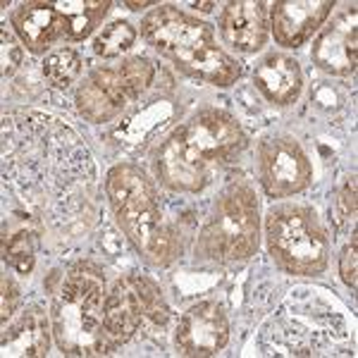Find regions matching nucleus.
<instances>
[{
    "mask_svg": "<svg viewBox=\"0 0 358 358\" xmlns=\"http://www.w3.org/2000/svg\"><path fill=\"white\" fill-rule=\"evenodd\" d=\"M244 143V129L232 115L206 108L165 138L155 160L158 177L170 192L196 194L208 184L210 165L239 153Z\"/></svg>",
    "mask_w": 358,
    "mask_h": 358,
    "instance_id": "f257e3e1",
    "label": "nucleus"
},
{
    "mask_svg": "<svg viewBox=\"0 0 358 358\" xmlns=\"http://www.w3.org/2000/svg\"><path fill=\"white\" fill-rule=\"evenodd\" d=\"M106 277L94 263H77L67 270L57 287L50 322L53 339L65 356H108L115 351L106 330Z\"/></svg>",
    "mask_w": 358,
    "mask_h": 358,
    "instance_id": "f03ea898",
    "label": "nucleus"
},
{
    "mask_svg": "<svg viewBox=\"0 0 358 358\" xmlns=\"http://www.w3.org/2000/svg\"><path fill=\"white\" fill-rule=\"evenodd\" d=\"M141 34L189 77L215 86H232L241 77V65L215 43L213 27L175 5L151 10L141 22Z\"/></svg>",
    "mask_w": 358,
    "mask_h": 358,
    "instance_id": "7ed1b4c3",
    "label": "nucleus"
},
{
    "mask_svg": "<svg viewBox=\"0 0 358 358\" xmlns=\"http://www.w3.org/2000/svg\"><path fill=\"white\" fill-rule=\"evenodd\" d=\"M106 194L127 239L146 263L165 268L177 258V234L160 213L158 194L146 172L136 165H115L106 177Z\"/></svg>",
    "mask_w": 358,
    "mask_h": 358,
    "instance_id": "20e7f679",
    "label": "nucleus"
},
{
    "mask_svg": "<svg viewBox=\"0 0 358 358\" xmlns=\"http://www.w3.org/2000/svg\"><path fill=\"white\" fill-rule=\"evenodd\" d=\"M261 217L251 184L232 182L213 203L196 241V256L213 263L246 261L258 251Z\"/></svg>",
    "mask_w": 358,
    "mask_h": 358,
    "instance_id": "39448f33",
    "label": "nucleus"
},
{
    "mask_svg": "<svg viewBox=\"0 0 358 358\" xmlns=\"http://www.w3.org/2000/svg\"><path fill=\"white\" fill-rule=\"evenodd\" d=\"M265 239L273 261L289 275H320L330 261V236L310 206L285 203L270 208Z\"/></svg>",
    "mask_w": 358,
    "mask_h": 358,
    "instance_id": "423d86ee",
    "label": "nucleus"
},
{
    "mask_svg": "<svg viewBox=\"0 0 358 358\" xmlns=\"http://www.w3.org/2000/svg\"><path fill=\"white\" fill-rule=\"evenodd\" d=\"M299 313L296 301H287L268 327L263 337H270L273 344H263V354L268 356H327L337 354V344H346L344 317L332 308L306 310Z\"/></svg>",
    "mask_w": 358,
    "mask_h": 358,
    "instance_id": "0eeeda50",
    "label": "nucleus"
},
{
    "mask_svg": "<svg viewBox=\"0 0 358 358\" xmlns=\"http://www.w3.org/2000/svg\"><path fill=\"white\" fill-rule=\"evenodd\" d=\"M155 67L148 57H129L117 67L94 69L77 89L74 103L84 120L110 122L153 84Z\"/></svg>",
    "mask_w": 358,
    "mask_h": 358,
    "instance_id": "6e6552de",
    "label": "nucleus"
},
{
    "mask_svg": "<svg viewBox=\"0 0 358 358\" xmlns=\"http://www.w3.org/2000/svg\"><path fill=\"white\" fill-rule=\"evenodd\" d=\"M106 330L115 344H127L143 322L163 327L170 320V308L160 287L143 275L120 277L106 296Z\"/></svg>",
    "mask_w": 358,
    "mask_h": 358,
    "instance_id": "1a4fd4ad",
    "label": "nucleus"
},
{
    "mask_svg": "<svg viewBox=\"0 0 358 358\" xmlns=\"http://www.w3.org/2000/svg\"><path fill=\"white\" fill-rule=\"evenodd\" d=\"M258 177L270 199H287L308 187L313 167L294 138L273 136L258 148Z\"/></svg>",
    "mask_w": 358,
    "mask_h": 358,
    "instance_id": "9d476101",
    "label": "nucleus"
},
{
    "mask_svg": "<svg viewBox=\"0 0 358 358\" xmlns=\"http://www.w3.org/2000/svg\"><path fill=\"white\" fill-rule=\"evenodd\" d=\"M229 342V322L222 306L201 301L192 306L179 320L175 332V349L179 356H215Z\"/></svg>",
    "mask_w": 358,
    "mask_h": 358,
    "instance_id": "9b49d317",
    "label": "nucleus"
},
{
    "mask_svg": "<svg viewBox=\"0 0 358 358\" xmlns=\"http://www.w3.org/2000/svg\"><path fill=\"white\" fill-rule=\"evenodd\" d=\"M334 8L332 0H280L270 10V29L285 48H299L322 27Z\"/></svg>",
    "mask_w": 358,
    "mask_h": 358,
    "instance_id": "f8f14e48",
    "label": "nucleus"
},
{
    "mask_svg": "<svg viewBox=\"0 0 358 358\" xmlns=\"http://www.w3.org/2000/svg\"><path fill=\"white\" fill-rule=\"evenodd\" d=\"M356 5H349L317 36L310 57L322 72L346 77L356 72Z\"/></svg>",
    "mask_w": 358,
    "mask_h": 358,
    "instance_id": "ddd939ff",
    "label": "nucleus"
},
{
    "mask_svg": "<svg viewBox=\"0 0 358 358\" xmlns=\"http://www.w3.org/2000/svg\"><path fill=\"white\" fill-rule=\"evenodd\" d=\"M220 34L232 48L256 53L268 41V10L258 0L229 3L220 15Z\"/></svg>",
    "mask_w": 358,
    "mask_h": 358,
    "instance_id": "4468645a",
    "label": "nucleus"
},
{
    "mask_svg": "<svg viewBox=\"0 0 358 358\" xmlns=\"http://www.w3.org/2000/svg\"><path fill=\"white\" fill-rule=\"evenodd\" d=\"M53 322L48 320L41 306H29L15 317L13 322L3 325V356L5 358H31L45 356L50 349Z\"/></svg>",
    "mask_w": 358,
    "mask_h": 358,
    "instance_id": "2eb2a0df",
    "label": "nucleus"
},
{
    "mask_svg": "<svg viewBox=\"0 0 358 358\" xmlns=\"http://www.w3.org/2000/svg\"><path fill=\"white\" fill-rule=\"evenodd\" d=\"M13 29L31 53H43L65 36V20L53 3H22L13 13Z\"/></svg>",
    "mask_w": 358,
    "mask_h": 358,
    "instance_id": "dca6fc26",
    "label": "nucleus"
},
{
    "mask_svg": "<svg viewBox=\"0 0 358 358\" xmlns=\"http://www.w3.org/2000/svg\"><path fill=\"white\" fill-rule=\"evenodd\" d=\"M253 84L275 106H289L303 89V72L292 55L270 53L253 69Z\"/></svg>",
    "mask_w": 358,
    "mask_h": 358,
    "instance_id": "f3484780",
    "label": "nucleus"
},
{
    "mask_svg": "<svg viewBox=\"0 0 358 358\" xmlns=\"http://www.w3.org/2000/svg\"><path fill=\"white\" fill-rule=\"evenodd\" d=\"M65 20V36L72 41H84L110 10V0H74V3H53Z\"/></svg>",
    "mask_w": 358,
    "mask_h": 358,
    "instance_id": "a211bd4d",
    "label": "nucleus"
},
{
    "mask_svg": "<svg viewBox=\"0 0 358 358\" xmlns=\"http://www.w3.org/2000/svg\"><path fill=\"white\" fill-rule=\"evenodd\" d=\"M38 232L36 227H31V220H27L22 227H17L15 232L3 229V261L13 265L17 273L29 275L36 263V251H38Z\"/></svg>",
    "mask_w": 358,
    "mask_h": 358,
    "instance_id": "6ab92c4d",
    "label": "nucleus"
},
{
    "mask_svg": "<svg viewBox=\"0 0 358 358\" xmlns=\"http://www.w3.org/2000/svg\"><path fill=\"white\" fill-rule=\"evenodd\" d=\"M43 77L57 89H67L82 74V55L72 48H57L43 60Z\"/></svg>",
    "mask_w": 358,
    "mask_h": 358,
    "instance_id": "aec40b11",
    "label": "nucleus"
},
{
    "mask_svg": "<svg viewBox=\"0 0 358 358\" xmlns=\"http://www.w3.org/2000/svg\"><path fill=\"white\" fill-rule=\"evenodd\" d=\"M136 41V29L129 22H113L103 29L94 41V53L101 57H117L127 53Z\"/></svg>",
    "mask_w": 358,
    "mask_h": 358,
    "instance_id": "412c9836",
    "label": "nucleus"
},
{
    "mask_svg": "<svg viewBox=\"0 0 358 358\" xmlns=\"http://www.w3.org/2000/svg\"><path fill=\"white\" fill-rule=\"evenodd\" d=\"M330 215L339 232H354L356 224V177L351 175L342 187L337 189L330 206Z\"/></svg>",
    "mask_w": 358,
    "mask_h": 358,
    "instance_id": "4be33fe9",
    "label": "nucleus"
},
{
    "mask_svg": "<svg viewBox=\"0 0 358 358\" xmlns=\"http://www.w3.org/2000/svg\"><path fill=\"white\" fill-rule=\"evenodd\" d=\"M356 273H358V239L354 232L349 244L344 246L342 256H339V275L351 287V292H356Z\"/></svg>",
    "mask_w": 358,
    "mask_h": 358,
    "instance_id": "5701e85b",
    "label": "nucleus"
},
{
    "mask_svg": "<svg viewBox=\"0 0 358 358\" xmlns=\"http://www.w3.org/2000/svg\"><path fill=\"white\" fill-rule=\"evenodd\" d=\"M20 301H22V292L17 287V282L13 277L3 275V301H0V310H3V325H8L13 320L15 310L20 308Z\"/></svg>",
    "mask_w": 358,
    "mask_h": 358,
    "instance_id": "b1692460",
    "label": "nucleus"
},
{
    "mask_svg": "<svg viewBox=\"0 0 358 358\" xmlns=\"http://www.w3.org/2000/svg\"><path fill=\"white\" fill-rule=\"evenodd\" d=\"M0 41H3V77L15 72V67L22 62V48L17 45L15 36L8 31V27L3 24V31H0Z\"/></svg>",
    "mask_w": 358,
    "mask_h": 358,
    "instance_id": "393cba45",
    "label": "nucleus"
},
{
    "mask_svg": "<svg viewBox=\"0 0 358 358\" xmlns=\"http://www.w3.org/2000/svg\"><path fill=\"white\" fill-rule=\"evenodd\" d=\"M151 5H155V3H151V0H148V3H127V8H129V10H134V13H138V10H143V8H151Z\"/></svg>",
    "mask_w": 358,
    "mask_h": 358,
    "instance_id": "a878e982",
    "label": "nucleus"
},
{
    "mask_svg": "<svg viewBox=\"0 0 358 358\" xmlns=\"http://www.w3.org/2000/svg\"><path fill=\"white\" fill-rule=\"evenodd\" d=\"M194 8H196V10H201V13H210V10L215 8V3H196Z\"/></svg>",
    "mask_w": 358,
    "mask_h": 358,
    "instance_id": "bb28decb",
    "label": "nucleus"
}]
</instances>
